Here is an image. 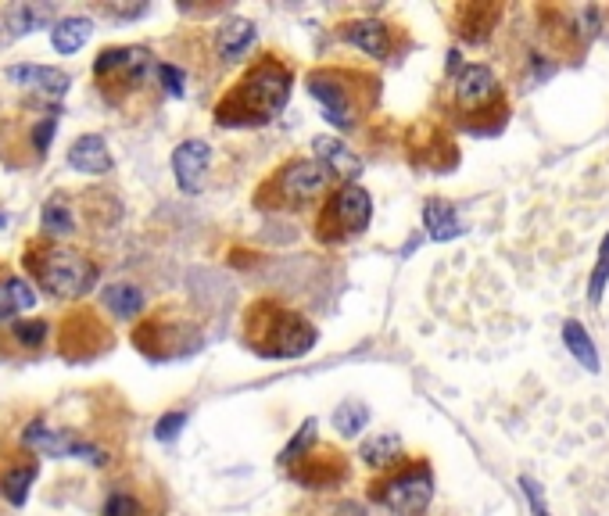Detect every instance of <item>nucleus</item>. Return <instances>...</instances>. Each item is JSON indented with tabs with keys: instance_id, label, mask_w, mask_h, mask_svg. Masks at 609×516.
Here are the masks:
<instances>
[{
	"instance_id": "obj_1",
	"label": "nucleus",
	"mask_w": 609,
	"mask_h": 516,
	"mask_svg": "<svg viewBox=\"0 0 609 516\" xmlns=\"http://www.w3.org/2000/svg\"><path fill=\"white\" fill-rule=\"evenodd\" d=\"M287 101H291V69L276 58H266L251 65L241 83L219 101L215 122L219 126H262L284 112Z\"/></svg>"
},
{
	"instance_id": "obj_2",
	"label": "nucleus",
	"mask_w": 609,
	"mask_h": 516,
	"mask_svg": "<svg viewBox=\"0 0 609 516\" xmlns=\"http://www.w3.org/2000/svg\"><path fill=\"white\" fill-rule=\"evenodd\" d=\"M244 341L251 344V352L266 359H301L316 344V327L301 312L284 309L276 301H258L248 309Z\"/></svg>"
},
{
	"instance_id": "obj_3",
	"label": "nucleus",
	"mask_w": 609,
	"mask_h": 516,
	"mask_svg": "<svg viewBox=\"0 0 609 516\" xmlns=\"http://www.w3.org/2000/svg\"><path fill=\"white\" fill-rule=\"evenodd\" d=\"M26 266L36 284L51 294V298H61V301L86 298L90 287L97 284L94 262H90L83 251L65 248V244H54V241H36L33 248L26 251Z\"/></svg>"
},
{
	"instance_id": "obj_4",
	"label": "nucleus",
	"mask_w": 609,
	"mask_h": 516,
	"mask_svg": "<svg viewBox=\"0 0 609 516\" xmlns=\"http://www.w3.org/2000/svg\"><path fill=\"white\" fill-rule=\"evenodd\" d=\"M309 90L319 104H323L326 119L337 129H352L362 112H369V104L377 97L373 79L362 72H344V69H323L309 76Z\"/></svg>"
},
{
	"instance_id": "obj_5",
	"label": "nucleus",
	"mask_w": 609,
	"mask_h": 516,
	"mask_svg": "<svg viewBox=\"0 0 609 516\" xmlns=\"http://www.w3.org/2000/svg\"><path fill=\"white\" fill-rule=\"evenodd\" d=\"M326 176L330 172L316 158H291L287 165L273 172L266 187H258V208H280V205H312L323 198Z\"/></svg>"
},
{
	"instance_id": "obj_6",
	"label": "nucleus",
	"mask_w": 609,
	"mask_h": 516,
	"mask_svg": "<svg viewBox=\"0 0 609 516\" xmlns=\"http://www.w3.org/2000/svg\"><path fill=\"white\" fill-rule=\"evenodd\" d=\"M369 215H373V201L362 187L355 183H344L337 194H330V201L319 212L316 233L323 241H344V237H359L369 226Z\"/></svg>"
},
{
	"instance_id": "obj_7",
	"label": "nucleus",
	"mask_w": 609,
	"mask_h": 516,
	"mask_svg": "<svg viewBox=\"0 0 609 516\" xmlns=\"http://www.w3.org/2000/svg\"><path fill=\"white\" fill-rule=\"evenodd\" d=\"M373 499H380V506H387L395 516H423L434 499V477L423 463L405 466L391 473L380 488H373Z\"/></svg>"
},
{
	"instance_id": "obj_8",
	"label": "nucleus",
	"mask_w": 609,
	"mask_h": 516,
	"mask_svg": "<svg viewBox=\"0 0 609 516\" xmlns=\"http://www.w3.org/2000/svg\"><path fill=\"white\" fill-rule=\"evenodd\" d=\"M151 72V51L147 47H108L94 61V76L104 86H122V90H140Z\"/></svg>"
},
{
	"instance_id": "obj_9",
	"label": "nucleus",
	"mask_w": 609,
	"mask_h": 516,
	"mask_svg": "<svg viewBox=\"0 0 609 516\" xmlns=\"http://www.w3.org/2000/svg\"><path fill=\"white\" fill-rule=\"evenodd\" d=\"M22 445L33 448V452H43V456H54V459H69V456H83L90 459V463L104 466L108 459H104L101 448L86 445V441H79L72 430H54L47 427L43 420H33L26 427V434H22Z\"/></svg>"
},
{
	"instance_id": "obj_10",
	"label": "nucleus",
	"mask_w": 609,
	"mask_h": 516,
	"mask_svg": "<svg viewBox=\"0 0 609 516\" xmlns=\"http://www.w3.org/2000/svg\"><path fill=\"white\" fill-rule=\"evenodd\" d=\"M455 104L470 115H481L488 112L491 104L502 97V86H498V76L488 69V65H463V69L455 72Z\"/></svg>"
},
{
	"instance_id": "obj_11",
	"label": "nucleus",
	"mask_w": 609,
	"mask_h": 516,
	"mask_svg": "<svg viewBox=\"0 0 609 516\" xmlns=\"http://www.w3.org/2000/svg\"><path fill=\"white\" fill-rule=\"evenodd\" d=\"M4 79L22 86L26 94H33L43 104H58L72 86L69 72L51 69V65H11V69H4Z\"/></svg>"
},
{
	"instance_id": "obj_12",
	"label": "nucleus",
	"mask_w": 609,
	"mask_h": 516,
	"mask_svg": "<svg viewBox=\"0 0 609 516\" xmlns=\"http://www.w3.org/2000/svg\"><path fill=\"white\" fill-rule=\"evenodd\" d=\"M291 470V477L301 484V488H312V491H323V488H334V484L344 481V463L337 452H330V448H312V452H305V456L298 459V463L287 466Z\"/></svg>"
},
{
	"instance_id": "obj_13",
	"label": "nucleus",
	"mask_w": 609,
	"mask_h": 516,
	"mask_svg": "<svg viewBox=\"0 0 609 516\" xmlns=\"http://www.w3.org/2000/svg\"><path fill=\"white\" fill-rule=\"evenodd\" d=\"M208 165H212V147H208L205 140H187V144H180L176 155H172V176H176L180 190L198 194V190L205 187Z\"/></svg>"
},
{
	"instance_id": "obj_14",
	"label": "nucleus",
	"mask_w": 609,
	"mask_h": 516,
	"mask_svg": "<svg viewBox=\"0 0 609 516\" xmlns=\"http://www.w3.org/2000/svg\"><path fill=\"white\" fill-rule=\"evenodd\" d=\"M312 155H316V162L323 165L326 172L341 176L344 183H352L362 176V158L337 137H316L312 140Z\"/></svg>"
},
{
	"instance_id": "obj_15",
	"label": "nucleus",
	"mask_w": 609,
	"mask_h": 516,
	"mask_svg": "<svg viewBox=\"0 0 609 516\" xmlns=\"http://www.w3.org/2000/svg\"><path fill=\"white\" fill-rule=\"evenodd\" d=\"M344 40L377 61H384L391 54V29L384 22H377V18H359L352 26H344Z\"/></svg>"
},
{
	"instance_id": "obj_16",
	"label": "nucleus",
	"mask_w": 609,
	"mask_h": 516,
	"mask_svg": "<svg viewBox=\"0 0 609 516\" xmlns=\"http://www.w3.org/2000/svg\"><path fill=\"white\" fill-rule=\"evenodd\" d=\"M69 165L83 176H104L112 172V151L101 137H79L69 147Z\"/></svg>"
},
{
	"instance_id": "obj_17",
	"label": "nucleus",
	"mask_w": 609,
	"mask_h": 516,
	"mask_svg": "<svg viewBox=\"0 0 609 516\" xmlns=\"http://www.w3.org/2000/svg\"><path fill=\"white\" fill-rule=\"evenodd\" d=\"M72 344H83L79 359L97 355L104 344H108V330H104L90 312H76V316L69 319V327H65V352H72Z\"/></svg>"
},
{
	"instance_id": "obj_18",
	"label": "nucleus",
	"mask_w": 609,
	"mask_h": 516,
	"mask_svg": "<svg viewBox=\"0 0 609 516\" xmlns=\"http://www.w3.org/2000/svg\"><path fill=\"white\" fill-rule=\"evenodd\" d=\"M251 43H255V22H248V18H230V22H223L219 36H215V51H219L223 61H237L248 54Z\"/></svg>"
},
{
	"instance_id": "obj_19",
	"label": "nucleus",
	"mask_w": 609,
	"mask_h": 516,
	"mask_svg": "<svg viewBox=\"0 0 609 516\" xmlns=\"http://www.w3.org/2000/svg\"><path fill=\"white\" fill-rule=\"evenodd\" d=\"M423 226H427V233L434 237V241H452V237L463 233V219H459V212L441 198H430L427 205H423Z\"/></svg>"
},
{
	"instance_id": "obj_20",
	"label": "nucleus",
	"mask_w": 609,
	"mask_h": 516,
	"mask_svg": "<svg viewBox=\"0 0 609 516\" xmlns=\"http://www.w3.org/2000/svg\"><path fill=\"white\" fill-rule=\"evenodd\" d=\"M90 33H94V22L83 15H65L61 22H54L51 29V43L58 54H76L86 47V40H90Z\"/></svg>"
},
{
	"instance_id": "obj_21",
	"label": "nucleus",
	"mask_w": 609,
	"mask_h": 516,
	"mask_svg": "<svg viewBox=\"0 0 609 516\" xmlns=\"http://www.w3.org/2000/svg\"><path fill=\"white\" fill-rule=\"evenodd\" d=\"M51 15H54L51 4H29L26 0V4H11V8L4 11V26H8L11 36H29L47 26Z\"/></svg>"
},
{
	"instance_id": "obj_22",
	"label": "nucleus",
	"mask_w": 609,
	"mask_h": 516,
	"mask_svg": "<svg viewBox=\"0 0 609 516\" xmlns=\"http://www.w3.org/2000/svg\"><path fill=\"white\" fill-rule=\"evenodd\" d=\"M359 459L373 470H387L402 459V438L398 434H373L369 441H362Z\"/></svg>"
},
{
	"instance_id": "obj_23",
	"label": "nucleus",
	"mask_w": 609,
	"mask_h": 516,
	"mask_svg": "<svg viewBox=\"0 0 609 516\" xmlns=\"http://www.w3.org/2000/svg\"><path fill=\"white\" fill-rule=\"evenodd\" d=\"M40 226H43V233H47L51 241H58V237H69V233L76 230V212H72V201L61 198V194H54V198L43 205Z\"/></svg>"
},
{
	"instance_id": "obj_24",
	"label": "nucleus",
	"mask_w": 609,
	"mask_h": 516,
	"mask_svg": "<svg viewBox=\"0 0 609 516\" xmlns=\"http://www.w3.org/2000/svg\"><path fill=\"white\" fill-rule=\"evenodd\" d=\"M563 344H567V352L581 362L584 370L599 373V352H595L592 337H588V330H584L577 319H567V323H563Z\"/></svg>"
},
{
	"instance_id": "obj_25",
	"label": "nucleus",
	"mask_w": 609,
	"mask_h": 516,
	"mask_svg": "<svg viewBox=\"0 0 609 516\" xmlns=\"http://www.w3.org/2000/svg\"><path fill=\"white\" fill-rule=\"evenodd\" d=\"M36 470H40L36 463L8 466V470H4V477H0V495H4L11 506H22V502H26V495H29V488H33V481H36Z\"/></svg>"
},
{
	"instance_id": "obj_26",
	"label": "nucleus",
	"mask_w": 609,
	"mask_h": 516,
	"mask_svg": "<svg viewBox=\"0 0 609 516\" xmlns=\"http://www.w3.org/2000/svg\"><path fill=\"white\" fill-rule=\"evenodd\" d=\"M104 305L119 319H137L144 312V291L133 284H112L104 291Z\"/></svg>"
},
{
	"instance_id": "obj_27",
	"label": "nucleus",
	"mask_w": 609,
	"mask_h": 516,
	"mask_svg": "<svg viewBox=\"0 0 609 516\" xmlns=\"http://www.w3.org/2000/svg\"><path fill=\"white\" fill-rule=\"evenodd\" d=\"M366 423H369V409L362 402L337 405V413H334V430H337V434H344V438H355Z\"/></svg>"
},
{
	"instance_id": "obj_28",
	"label": "nucleus",
	"mask_w": 609,
	"mask_h": 516,
	"mask_svg": "<svg viewBox=\"0 0 609 516\" xmlns=\"http://www.w3.org/2000/svg\"><path fill=\"white\" fill-rule=\"evenodd\" d=\"M316 441H319L316 420H305V423H301V430H298V434H294V441H291V445H287L284 452H280V463H284V466L298 463V459L305 456V452H312V448H316Z\"/></svg>"
},
{
	"instance_id": "obj_29",
	"label": "nucleus",
	"mask_w": 609,
	"mask_h": 516,
	"mask_svg": "<svg viewBox=\"0 0 609 516\" xmlns=\"http://www.w3.org/2000/svg\"><path fill=\"white\" fill-rule=\"evenodd\" d=\"M0 291H4V298H8L11 312H29L36 305V291L33 284H26V280H18V276H8V280H0Z\"/></svg>"
},
{
	"instance_id": "obj_30",
	"label": "nucleus",
	"mask_w": 609,
	"mask_h": 516,
	"mask_svg": "<svg viewBox=\"0 0 609 516\" xmlns=\"http://www.w3.org/2000/svg\"><path fill=\"white\" fill-rule=\"evenodd\" d=\"M101 516H144V506H140V499H133L129 491H112L108 502H104Z\"/></svg>"
},
{
	"instance_id": "obj_31",
	"label": "nucleus",
	"mask_w": 609,
	"mask_h": 516,
	"mask_svg": "<svg viewBox=\"0 0 609 516\" xmlns=\"http://www.w3.org/2000/svg\"><path fill=\"white\" fill-rule=\"evenodd\" d=\"M11 334H15L18 344L36 348V344H43V337H47V323H43V319H22V323L11 327Z\"/></svg>"
},
{
	"instance_id": "obj_32",
	"label": "nucleus",
	"mask_w": 609,
	"mask_h": 516,
	"mask_svg": "<svg viewBox=\"0 0 609 516\" xmlns=\"http://www.w3.org/2000/svg\"><path fill=\"white\" fill-rule=\"evenodd\" d=\"M54 126H58V115H47L43 122L33 126V144H36V155H47V147H51V137H54Z\"/></svg>"
},
{
	"instance_id": "obj_33",
	"label": "nucleus",
	"mask_w": 609,
	"mask_h": 516,
	"mask_svg": "<svg viewBox=\"0 0 609 516\" xmlns=\"http://www.w3.org/2000/svg\"><path fill=\"white\" fill-rule=\"evenodd\" d=\"M158 79H162V86L169 90L172 97H183V90H187V76H183V69H176V65H158Z\"/></svg>"
},
{
	"instance_id": "obj_34",
	"label": "nucleus",
	"mask_w": 609,
	"mask_h": 516,
	"mask_svg": "<svg viewBox=\"0 0 609 516\" xmlns=\"http://www.w3.org/2000/svg\"><path fill=\"white\" fill-rule=\"evenodd\" d=\"M595 33H599V8H581L577 11V36H581V43L595 40Z\"/></svg>"
},
{
	"instance_id": "obj_35",
	"label": "nucleus",
	"mask_w": 609,
	"mask_h": 516,
	"mask_svg": "<svg viewBox=\"0 0 609 516\" xmlns=\"http://www.w3.org/2000/svg\"><path fill=\"white\" fill-rule=\"evenodd\" d=\"M520 488H524L527 502H531V513L534 516H552L549 506H545V495H541V484L531 481V477H520Z\"/></svg>"
},
{
	"instance_id": "obj_36",
	"label": "nucleus",
	"mask_w": 609,
	"mask_h": 516,
	"mask_svg": "<svg viewBox=\"0 0 609 516\" xmlns=\"http://www.w3.org/2000/svg\"><path fill=\"white\" fill-rule=\"evenodd\" d=\"M183 423H187V413H169V416H162V420H158V427H155V438H158V441H172L176 434H180Z\"/></svg>"
},
{
	"instance_id": "obj_37",
	"label": "nucleus",
	"mask_w": 609,
	"mask_h": 516,
	"mask_svg": "<svg viewBox=\"0 0 609 516\" xmlns=\"http://www.w3.org/2000/svg\"><path fill=\"white\" fill-rule=\"evenodd\" d=\"M104 11H108V15L112 18H137V15H144L147 11V4H104Z\"/></svg>"
},
{
	"instance_id": "obj_38",
	"label": "nucleus",
	"mask_w": 609,
	"mask_h": 516,
	"mask_svg": "<svg viewBox=\"0 0 609 516\" xmlns=\"http://www.w3.org/2000/svg\"><path fill=\"white\" fill-rule=\"evenodd\" d=\"M599 262H609V233H606V241L599 244Z\"/></svg>"
},
{
	"instance_id": "obj_39",
	"label": "nucleus",
	"mask_w": 609,
	"mask_h": 516,
	"mask_svg": "<svg viewBox=\"0 0 609 516\" xmlns=\"http://www.w3.org/2000/svg\"><path fill=\"white\" fill-rule=\"evenodd\" d=\"M341 516H362V509H359V506H352V502H348V506H341Z\"/></svg>"
}]
</instances>
